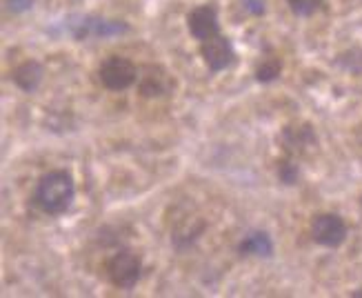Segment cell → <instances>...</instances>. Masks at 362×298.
<instances>
[{
	"label": "cell",
	"mask_w": 362,
	"mask_h": 298,
	"mask_svg": "<svg viewBox=\"0 0 362 298\" xmlns=\"http://www.w3.org/2000/svg\"><path fill=\"white\" fill-rule=\"evenodd\" d=\"M140 272H143V260H140V256L132 252V249H120L107 265L109 280L120 290L136 287V283L140 280Z\"/></svg>",
	"instance_id": "cell-4"
},
{
	"label": "cell",
	"mask_w": 362,
	"mask_h": 298,
	"mask_svg": "<svg viewBox=\"0 0 362 298\" xmlns=\"http://www.w3.org/2000/svg\"><path fill=\"white\" fill-rule=\"evenodd\" d=\"M42 78H45V67L38 60H25L23 65L13 69V83L27 93H34L40 87Z\"/></svg>",
	"instance_id": "cell-12"
},
{
	"label": "cell",
	"mask_w": 362,
	"mask_h": 298,
	"mask_svg": "<svg viewBox=\"0 0 362 298\" xmlns=\"http://www.w3.org/2000/svg\"><path fill=\"white\" fill-rule=\"evenodd\" d=\"M347 223L338 214H318L311 221V239L322 247L336 249L347 241Z\"/></svg>",
	"instance_id": "cell-6"
},
{
	"label": "cell",
	"mask_w": 362,
	"mask_h": 298,
	"mask_svg": "<svg viewBox=\"0 0 362 298\" xmlns=\"http://www.w3.org/2000/svg\"><path fill=\"white\" fill-rule=\"evenodd\" d=\"M187 27H189V34L200 42L218 36L220 34V18H218L216 5H200V7L189 11Z\"/></svg>",
	"instance_id": "cell-9"
},
{
	"label": "cell",
	"mask_w": 362,
	"mask_h": 298,
	"mask_svg": "<svg viewBox=\"0 0 362 298\" xmlns=\"http://www.w3.org/2000/svg\"><path fill=\"white\" fill-rule=\"evenodd\" d=\"M100 83L112 91H124L138 81L136 65L124 56H109L98 67Z\"/></svg>",
	"instance_id": "cell-3"
},
{
	"label": "cell",
	"mask_w": 362,
	"mask_h": 298,
	"mask_svg": "<svg viewBox=\"0 0 362 298\" xmlns=\"http://www.w3.org/2000/svg\"><path fill=\"white\" fill-rule=\"evenodd\" d=\"M238 252L243 256H258V258H272L274 256V241L267 231L256 229L249 231L247 236L240 241Z\"/></svg>",
	"instance_id": "cell-11"
},
{
	"label": "cell",
	"mask_w": 362,
	"mask_h": 298,
	"mask_svg": "<svg viewBox=\"0 0 362 298\" xmlns=\"http://www.w3.org/2000/svg\"><path fill=\"white\" fill-rule=\"evenodd\" d=\"M276 174L282 185H296L300 178V167L293 161V156H287V159H280L276 163Z\"/></svg>",
	"instance_id": "cell-15"
},
{
	"label": "cell",
	"mask_w": 362,
	"mask_h": 298,
	"mask_svg": "<svg viewBox=\"0 0 362 298\" xmlns=\"http://www.w3.org/2000/svg\"><path fill=\"white\" fill-rule=\"evenodd\" d=\"M200 56L204 60V65L209 67V71L218 74V71H223V69L233 65L235 50H233V45L227 36L218 34V36L204 40L200 45Z\"/></svg>",
	"instance_id": "cell-8"
},
{
	"label": "cell",
	"mask_w": 362,
	"mask_h": 298,
	"mask_svg": "<svg viewBox=\"0 0 362 298\" xmlns=\"http://www.w3.org/2000/svg\"><path fill=\"white\" fill-rule=\"evenodd\" d=\"M74 198H76V183L67 169L47 171L36 185L38 207L49 216L65 214L71 207Z\"/></svg>",
	"instance_id": "cell-1"
},
{
	"label": "cell",
	"mask_w": 362,
	"mask_h": 298,
	"mask_svg": "<svg viewBox=\"0 0 362 298\" xmlns=\"http://www.w3.org/2000/svg\"><path fill=\"white\" fill-rule=\"evenodd\" d=\"M282 74V60L278 56H267L258 62L256 67V81L258 83H274Z\"/></svg>",
	"instance_id": "cell-14"
},
{
	"label": "cell",
	"mask_w": 362,
	"mask_h": 298,
	"mask_svg": "<svg viewBox=\"0 0 362 298\" xmlns=\"http://www.w3.org/2000/svg\"><path fill=\"white\" fill-rule=\"evenodd\" d=\"M243 7L254 13V16H262L264 13V0H243Z\"/></svg>",
	"instance_id": "cell-18"
},
{
	"label": "cell",
	"mask_w": 362,
	"mask_h": 298,
	"mask_svg": "<svg viewBox=\"0 0 362 298\" xmlns=\"http://www.w3.org/2000/svg\"><path fill=\"white\" fill-rule=\"evenodd\" d=\"M356 149L362 154V127L358 130V134H356Z\"/></svg>",
	"instance_id": "cell-19"
},
{
	"label": "cell",
	"mask_w": 362,
	"mask_h": 298,
	"mask_svg": "<svg viewBox=\"0 0 362 298\" xmlns=\"http://www.w3.org/2000/svg\"><path fill=\"white\" fill-rule=\"evenodd\" d=\"M336 65L342 71L360 76L362 74V47H349V50H344L342 54H338L336 56Z\"/></svg>",
	"instance_id": "cell-13"
},
{
	"label": "cell",
	"mask_w": 362,
	"mask_h": 298,
	"mask_svg": "<svg viewBox=\"0 0 362 298\" xmlns=\"http://www.w3.org/2000/svg\"><path fill=\"white\" fill-rule=\"evenodd\" d=\"M138 91L145 98H160L169 96L176 87L174 76H171L163 65H145L138 71Z\"/></svg>",
	"instance_id": "cell-7"
},
{
	"label": "cell",
	"mask_w": 362,
	"mask_h": 298,
	"mask_svg": "<svg viewBox=\"0 0 362 298\" xmlns=\"http://www.w3.org/2000/svg\"><path fill=\"white\" fill-rule=\"evenodd\" d=\"M34 7V0H7V9L11 13H23Z\"/></svg>",
	"instance_id": "cell-17"
},
{
	"label": "cell",
	"mask_w": 362,
	"mask_h": 298,
	"mask_svg": "<svg viewBox=\"0 0 362 298\" xmlns=\"http://www.w3.org/2000/svg\"><path fill=\"white\" fill-rule=\"evenodd\" d=\"M287 5L298 18H309L322 7V0H287Z\"/></svg>",
	"instance_id": "cell-16"
},
{
	"label": "cell",
	"mask_w": 362,
	"mask_h": 298,
	"mask_svg": "<svg viewBox=\"0 0 362 298\" xmlns=\"http://www.w3.org/2000/svg\"><path fill=\"white\" fill-rule=\"evenodd\" d=\"M204 229V221L198 216H185L178 221V225L171 229V243H174L178 249H187L196 243V239L202 234Z\"/></svg>",
	"instance_id": "cell-10"
},
{
	"label": "cell",
	"mask_w": 362,
	"mask_h": 298,
	"mask_svg": "<svg viewBox=\"0 0 362 298\" xmlns=\"http://www.w3.org/2000/svg\"><path fill=\"white\" fill-rule=\"evenodd\" d=\"M67 29L76 40H89L122 36L129 31V25L122 21H107L100 16H74L67 23Z\"/></svg>",
	"instance_id": "cell-2"
},
{
	"label": "cell",
	"mask_w": 362,
	"mask_h": 298,
	"mask_svg": "<svg viewBox=\"0 0 362 298\" xmlns=\"http://www.w3.org/2000/svg\"><path fill=\"white\" fill-rule=\"evenodd\" d=\"M280 145L287 151V156L303 159L318 147V138L309 122H291L280 132Z\"/></svg>",
	"instance_id": "cell-5"
}]
</instances>
